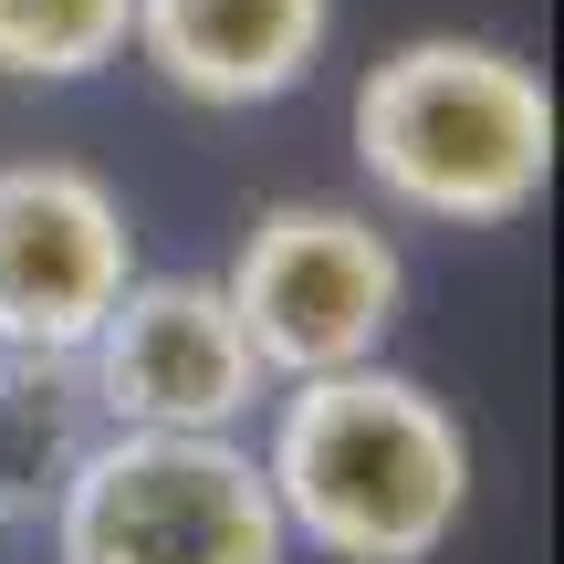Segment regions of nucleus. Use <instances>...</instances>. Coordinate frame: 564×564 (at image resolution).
<instances>
[{"mask_svg":"<svg viewBox=\"0 0 564 564\" xmlns=\"http://www.w3.org/2000/svg\"><path fill=\"white\" fill-rule=\"evenodd\" d=\"M63 564H282V502L262 449L209 429H105L53 491Z\"/></svg>","mask_w":564,"mask_h":564,"instance_id":"7ed1b4c3","label":"nucleus"},{"mask_svg":"<svg viewBox=\"0 0 564 564\" xmlns=\"http://www.w3.org/2000/svg\"><path fill=\"white\" fill-rule=\"evenodd\" d=\"M230 314H241L251 356L272 366V387L293 377H335V366H366L387 335H398L408 303V262L366 209L345 199H272L262 220L241 230V262L220 272Z\"/></svg>","mask_w":564,"mask_h":564,"instance_id":"20e7f679","label":"nucleus"},{"mask_svg":"<svg viewBox=\"0 0 564 564\" xmlns=\"http://www.w3.org/2000/svg\"><path fill=\"white\" fill-rule=\"evenodd\" d=\"M126 282H137V230L95 167H0V345L11 356H84V335L116 314Z\"/></svg>","mask_w":564,"mask_h":564,"instance_id":"423d86ee","label":"nucleus"},{"mask_svg":"<svg viewBox=\"0 0 564 564\" xmlns=\"http://www.w3.org/2000/svg\"><path fill=\"white\" fill-rule=\"evenodd\" d=\"M137 0H0V74L11 84H84L126 63Z\"/></svg>","mask_w":564,"mask_h":564,"instance_id":"1a4fd4ad","label":"nucleus"},{"mask_svg":"<svg viewBox=\"0 0 564 564\" xmlns=\"http://www.w3.org/2000/svg\"><path fill=\"white\" fill-rule=\"evenodd\" d=\"M105 429H209L241 440V419L272 398V366L251 356L241 314L209 272H137L116 314L84 335Z\"/></svg>","mask_w":564,"mask_h":564,"instance_id":"39448f33","label":"nucleus"},{"mask_svg":"<svg viewBox=\"0 0 564 564\" xmlns=\"http://www.w3.org/2000/svg\"><path fill=\"white\" fill-rule=\"evenodd\" d=\"M356 167L408 220L502 230L554 178V95L512 42L419 32L356 84Z\"/></svg>","mask_w":564,"mask_h":564,"instance_id":"f03ea898","label":"nucleus"},{"mask_svg":"<svg viewBox=\"0 0 564 564\" xmlns=\"http://www.w3.org/2000/svg\"><path fill=\"white\" fill-rule=\"evenodd\" d=\"M324 32H335V0H137L126 53H147L167 95L251 116L324 63Z\"/></svg>","mask_w":564,"mask_h":564,"instance_id":"0eeeda50","label":"nucleus"},{"mask_svg":"<svg viewBox=\"0 0 564 564\" xmlns=\"http://www.w3.org/2000/svg\"><path fill=\"white\" fill-rule=\"evenodd\" d=\"M105 440V408L84 356H11L0 345V523H42L74 460Z\"/></svg>","mask_w":564,"mask_h":564,"instance_id":"6e6552de","label":"nucleus"},{"mask_svg":"<svg viewBox=\"0 0 564 564\" xmlns=\"http://www.w3.org/2000/svg\"><path fill=\"white\" fill-rule=\"evenodd\" d=\"M262 481L282 502V533H303L314 554L429 564L460 533L470 440L440 387L366 356L335 377H293V398L272 408V440H262Z\"/></svg>","mask_w":564,"mask_h":564,"instance_id":"f257e3e1","label":"nucleus"}]
</instances>
